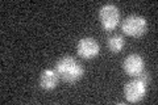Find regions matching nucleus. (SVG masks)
I'll list each match as a JSON object with an SVG mask.
<instances>
[{"label":"nucleus","instance_id":"f257e3e1","mask_svg":"<svg viewBox=\"0 0 158 105\" xmlns=\"http://www.w3.org/2000/svg\"><path fill=\"white\" fill-rule=\"evenodd\" d=\"M54 70L57 71L58 76L69 84H74L78 80H81L83 74H85L83 66L75 58L70 55L62 57L61 59H58L56 66H54Z\"/></svg>","mask_w":158,"mask_h":105},{"label":"nucleus","instance_id":"f03ea898","mask_svg":"<svg viewBox=\"0 0 158 105\" xmlns=\"http://www.w3.org/2000/svg\"><path fill=\"white\" fill-rule=\"evenodd\" d=\"M121 30L129 37H142L148 30V22L142 16L131 14L121 22Z\"/></svg>","mask_w":158,"mask_h":105},{"label":"nucleus","instance_id":"7ed1b4c3","mask_svg":"<svg viewBox=\"0 0 158 105\" xmlns=\"http://www.w3.org/2000/svg\"><path fill=\"white\" fill-rule=\"evenodd\" d=\"M99 20L106 30H113L120 22V11L115 4H104L99 11Z\"/></svg>","mask_w":158,"mask_h":105},{"label":"nucleus","instance_id":"20e7f679","mask_svg":"<svg viewBox=\"0 0 158 105\" xmlns=\"http://www.w3.org/2000/svg\"><path fill=\"white\" fill-rule=\"evenodd\" d=\"M146 95V83L138 78L128 82L124 87V96L129 103H140Z\"/></svg>","mask_w":158,"mask_h":105},{"label":"nucleus","instance_id":"39448f33","mask_svg":"<svg viewBox=\"0 0 158 105\" xmlns=\"http://www.w3.org/2000/svg\"><path fill=\"white\" fill-rule=\"evenodd\" d=\"M77 51H78V55L82 57L83 59H92L98 57L99 51H100V46H99L96 39H94L91 37H85L79 39V42L77 45Z\"/></svg>","mask_w":158,"mask_h":105},{"label":"nucleus","instance_id":"423d86ee","mask_svg":"<svg viewBox=\"0 0 158 105\" xmlns=\"http://www.w3.org/2000/svg\"><path fill=\"white\" fill-rule=\"evenodd\" d=\"M123 68L129 76H138L145 70V62L140 54H129L123 62Z\"/></svg>","mask_w":158,"mask_h":105},{"label":"nucleus","instance_id":"0eeeda50","mask_svg":"<svg viewBox=\"0 0 158 105\" xmlns=\"http://www.w3.org/2000/svg\"><path fill=\"white\" fill-rule=\"evenodd\" d=\"M59 76L54 68H48L44 70L40 76V86L45 91H53L54 88L58 86Z\"/></svg>","mask_w":158,"mask_h":105},{"label":"nucleus","instance_id":"6e6552de","mask_svg":"<svg viewBox=\"0 0 158 105\" xmlns=\"http://www.w3.org/2000/svg\"><path fill=\"white\" fill-rule=\"evenodd\" d=\"M107 46L112 53L117 54L124 49L125 41H124V38H123V36H120V34H113V36H111L107 39Z\"/></svg>","mask_w":158,"mask_h":105}]
</instances>
